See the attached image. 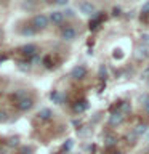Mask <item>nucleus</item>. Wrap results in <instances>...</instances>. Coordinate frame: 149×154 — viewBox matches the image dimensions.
<instances>
[{"label": "nucleus", "mask_w": 149, "mask_h": 154, "mask_svg": "<svg viewBox=\"0 0 149 154\" xmlns=\"http://www.w3.org/2000/svg\"><path fill=\"white\" fill-rule=\"evenodd\" d=\"M48 23H50V18L45 16V14H35L32 19V26L34 29H38V31H42V29H45L48 26Z\"/></svg>", "instance_id": "1"}, {"label": "nucleus", "mask_w": 149, "mask_h": 154, "mask_svg": "<svg viewBox=\"0 0 149 154\" xmlns=\"http://www.w3.org/2000/svg\"><path fill=\"white\" fill-rule=\"evenodd\" d=\"M123 117L125 116L120 112V111H114V112H111L109 116V125H112V127H117L123 122Z\"/></svg>", "instance_id": "2"}, {"label": "nucleus", "mask_w": 149, "mask_h": 154, "mask_svg": "<svg viewBox=\"0 0 149 154\" xmlns=\"http://www.w3.org/2000/svg\"><path fill=\"white\" fill-rule=\"evenodd\" d=\"M75 37H77V31L74 27H64V29H62V32H61V38H62V40L71 42V40H74Z\"/></svg>", "instance_id": "3"}, {"label": "nucleus", "mask_w": 149, "mask_h": 154, "mask_svg": "<svg viewBox=\"0 0 149 154\" xmlns=\"http://www.w3.org/2000/svg\"><path fill=\"white\" fill-rule=\"evenodd\" d=\"M85 74H87V69L84 66H75V67H72V71H71V77L75 80H82L85 77Z\"/></svg>", "instance_id": "4"}, {"label": "nucleus", "mask_w": 149, "mask_h": 154, "mask_svg": "<svg viewBox=\"0 0 149 154\" xmlns=\"http://www.w3.org/2000/svg\"><path fill=\"white\" fill-rule=\"evenodd\" d=\"M32 106H34V100L31 98V96H26V98L18 100V108L21 111H29Z\"/></svg>", "instance_id": "5"}, {"label": "nucleus", "mask_w": 149, "mask_h": 154, "mask_svg": "<svg viewBox=\"0 0 149 154\" xmlns=\"http://www.w3.org/2000/svg\"><path fill=\"white\" fill-rule=\"evenodd\" d=\"M87 109H88V103H87L85 100H80V101H77V103H74V104H72V111H74L75 114L85 112Z\"/></svg>", "instance_id": "6"}, {"label": "nucleus", "mask_w": 149, "mask_h": 154, "mask_svg": "<svg viewBox=\"0 0 149 154\" xmlns=\"http://www.w3.org/2000/svg\"><path fill=\"white\" fill-rule=\"evenodd\" d=\"M66 19V14L62 11H51L50 13V21L55 23V24H62Z\"/></svg>", "instance_id": "7"}, {"label": "nucleus", "mask_w": 149, "mask_h": 154, "mask_svg": "<svg viewBox=\"0 0 149 154\" xmlns=\"http://www.w3.org/2000/svg\"><path fill=\"white\" fill-rule=\"evenodd\" d=\"M135 55H136L138 60H144V58H147L149 56V47L147 45H139L136 47V51H135Z\"/></svg>", "instance_id": "8"}, {"label": "nucleus", "mask_w": 149, "mask_h": 154, "mask_svg": "<svg viewBox=\"0 0 149 154\" xmlns=\"http://www.w3.org/2000/svg\"><path fill=\"white\" fill-rule=\"evenodd\" d=\"M21 51L26 56H34V55H37V47L32 45V43H27V45H23L21 47Z\"/></svg>", "instance_id": "9"}, {"label": "nucleus", "mask_w": 149, "mask_h": 154, "mask_svg": "<svg viewBox=\"0 0 149 154\" xmlns=\"http://www.w3.org/2000/svg\"><path fill=\"white\" fill-rule=\"evenodd\" d=\"M51 100H53V103H56V104H62L66 101V95L62 93V91H53Z\"/></svg>", "instance_id": "10"}, {"label": "nucleus", "mask_w": 149, "mask_h": 154, "mask_svg": "<svg viewBox=\"0 0 149 154\" xmlns=\"http://www.w3.org/2000/svg\"><path fill=\"white\" fill-rule=\"evenodd\" d=\"M80 11L84 14H93L95 13V7L90 2H82L80 3Z\"/></svg>", "instance_id": "11"}, {"label": "nucleus", "mask_w": 149, "mask_h": 154, "mask_svg": "<svg viewBox=\"0 0 149 154\" xmlns=\"http://www.w3.org/2000/svg\"><path fill=\"white\" fill-rule=\"evenodd\" d=\"M51 109L50 108H43V109H40V111H38V119H42V120H48V119H50L51 117Z\"/></svg>", "instance_id": "12"}, {"label": "nucleus", "mask_w": 149, "mask_h": 154, "mask_svg": "<svg viewBox=\"0 0 149 154\" xmlns=\"http://www.w3.org/2000/svg\"><path fill=\"white\" fill-rule=\"evenodd\" d=\"M133 132L136 133L138 137H141V135H144V133L147 132V125H146V124H138L136 127L133 128Z\"/></svg>", "instance_id": "13"}, {"label": "nucleus", "mask_w": 149, "mask_h": 154, "mask_svg": "<svg viewBox=\"0 0 149 154\" xmlns=\"http://www.w3.org/2000/svg\"><path fill=\"white\" fill-rule=\"evenodd\" d=\"M117 111H120V112H122L123 116H125V114H130V111H132V106H130V103H122V104L119 106Z\"/></svg>", "instance_id": "14"}, {"label": "nucleus", "mask_w": 149, "mask_h": 154, "mask_svg": "<svg viewBox=\"0 0 149 154\" xmlns=\"http://www.w3.org/2000/svg\"><path fill=\"white\" fill-rule=\"evenodd\" d=\"M34 32H35V29H34V26H26L21 31L23 35H34Z\"/></svg>", "instance_id": "15"}, {"label": "nucleus", "mask_w": 149, "mask_h": 154, "mask_svg": "<svg viewBox=\"0 0 149 154\" xmlns=\"http://www.w3.org/2000/svg\"><path fill=\"white\" fill-rule=\"evenodd\" d=\"M106 146H114L115 144V137H112V135H111V137H106Z\"/></svg>", "instance_id": "16"}, {"label": "nucleus", "mask_w": 149, "mask_h": 154, "mask_svg": "<svg viewBox=\"0 0 149 154\" xmlns=\"http://www.w3.org/2000/svg\"><path fill=\"white\" fill-rule=\"evenodd\" d=\"M127 140H128L130 143H133V141H136V140H138V135L135 133V132H132V133H128V137H127Z\"/></svg>", "instance_id": "17"}, {"label": "nucleus", "mask_w": 149, "mask_h": 154, "mask_svg": "<svg viewBox=\"0 0 149 154\" xmlns=\"http://www.w3.org/2000/svg\"><path fill=\"white\" fill-rule=\"evenodd\" d=\"M14 96H16L18 100H21V98H26L27 93H26V90H21V91H16V93H14Z\"/></svg>", "instance_id": "18"}, {"label": "nucleus", "mask_w": 149, "mask_h": 154, "mask_svg": "<svg viewBox=\"0 0 149 154\" xmlns=\"http://www.w3.org/2000/svg\"><path fill=\"white\" fill-rule=\"evenodd\" d=\"M72 146H74V141H72V140H67V141L64 143V151H69Z\"/></svg>", "instance_id": "19"}, {"label": "nucleus", "mask_w": 149, "mask_h": 154, "mask_svg": "<svg viewBox=\"0 0 149 154\" xmlns=\"http://www.w3.org/2000/svg\"><path fill=\"white\" fill-rule=\"evenodd\" d=\"M38 63H40V56H38V55L31 56V64H38Z\"/></svg>", "instance_id": "20"}, {"label": "nucleus", "mask_w": 149, "mask_h": 154, "mask_svg": "<svg viewBox=\"0 0 149 154\" xmlns=\"http://www.w3.org/2000/svg\"><path fill=\"white\" fill-rule=\"evenodd\" d=\"M8 144H10V146H16V144H18V137L10 138V140H8Z\"/></svg>", "instance_id": "21"}, {"label": "nucleus", "mask_w": 149, "mask_h": 154, "mask_svg": "<svg viewBox=\"0 0 149 154\" xmlns=\"http://www.w3.org/2000/svg\"><path fill=\"white\" fill-rule=\"evenodd\" d=\"M141 13H143V14H147V13H149V2H146V3L143 5V8H141Z\"/></svg>", "instance_id": "22"}, {"label": "nucleus", "mask_w": 149, "mask_h": 154, "mask_svg": "<svg viewBox=\"0 0 149 154\" xmlns=\"http://www.w3.org/2000/svg\"><path fill=\"white\" fill-rule=\"evenodd\" d=\"M55 3H56V5H59V7H64V5L69 3V0H55Z\"/></svg>", "instance_id": "23"}, {"label": "nucleus", "mask_w": 149, "mask_h": 154, "mask_svg": "<svg viewBox=\"0 0 149 154\" xmlns=\"http://www.w3.org/2000/svg\"><path fill=\"white\" fill-rule=\"evenodd\" d=\"M99 74H101V79H106V67L104 66L99 67Z\"/></svg>", "instance_id": "24"}, {"label": "nucleus", "mask_w": 149, "mask_h": 154, "mask_svg": "<svg viewBox=\"0 0 149 154\" xmlns=\"http://www.w3.org/2000/svg\"><path fill=\"white\" fill-rule=\"evenodd\" d=\"M27 63H19V69H23V71H29V66H26Z\"/></svg>", "instance_id": "25"}, {"label": "nucleus", "mask_w": 149, "mask_h": 154, "mask_svg": "<svg viewBox=\"0 0 149 154\" xmlns=\"http://www.w3.org/2000/svg\"><path fill=\"white\" fill-rule=\"evenodd\" d=\"M64 14H66L67 18H71V16H74V11H72V10H66V11H64Z\"/></svg>", "instance_id": "26"}, {"label": "nucleus", "mask_w": 149, "mask_h": 154, "mask_svg": "<svg viewBox=\"0 0 149 154\" xmlns=\"http://www.w3.org/2000/svg\"><path fill=\"white\" fill-rule=\"evenodd\" d=\"M143 42H144V43L149 42V34H143Z\"/></svg>", "instance_id": "27"}, {"label": "nucleus", "mask_w": 149, "mask_h": 154, "mask_svg": "<svg viewBox=\"0 0 149 154\" xmlns=\"http://www.w3.org/2000/svg\"><path fill=\"white\" fill-rule=\"evenodd\" d=\"M21 151H23L24 154H31V148H23Z\"/></svg>", "instance_id": "28"}, {"label": "nucleus", "mask_w": 149, "mask_h": 154, "mask_svg": "<svg viewBox=\"0 0 149 154\" xmlns=\"http://www.w3.org/2000/svg\"><path fill=\"white\" fill-rule=\"evenodd\" d=\"M144 109H146V112L149 114V100L146 101V103H144Z\"/></svg>", "instance_id": "29"}, {"label": "nucleus", "mask_w": 149, "mask_h": 154, "mask_svg": "<svg viewBox=\"0 0 149 154\" xmlns=\"http://www.w3.org/2000/svg\"><path fill=\"white\" fill-rule=\"evenodd\" d=\"M5 119V112H0V120H3Z\"/></svg>", "instance_id": "30"}, {"label": "nucleus", "mask_w": 149, "mask_h": 154, "mask_svg": "<svg viewBox=\"0 0 149 154\" xmlns=\"http://www.w3.org/2000/svg\"><path fill=\"white\" fill-rule=\"evenodd\" d=\"M114 154H122V152H119V151H117V152H114Z\"/></svg>", "instance_id": "31"}, {"label": "nucleus", "mask_w": 149, "mask_h": 154, "mask_svg": "<svg viewBox=\"0 0 149 154\" xmlns=\"http://www.w3.org/2000/svg\"><path fill=\"white\" fill-rule=\"evenodd\" d=\"M26 2H31V0H26Z\"/></svg>", "instance_id": "32"}]
</instances>
